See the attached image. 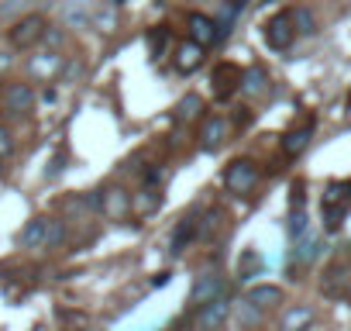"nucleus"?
Listing matches in <instances>:
<instances>
[{
	"mask_svg": "<svg viewBox=\"0 0 351 331\" xmlns=\"http://www.w3.org/2000/svg\"><path fill=\"white\" fill-rule=\"evenodd\" d=\"M165 45H169V28H165V25L152 28V32H148V56H152V59H162V56H165Z\"/></svg>",
	"mask_w": 351,
	"mask_h": 331,
	"instance_id": "20",
	"label": "nucleus"
},
{
	"mask_svg": "<svg viewBox=\"0 0 351 331\" xmlns=\"http://www.w3.org/2000/svg\"><path fill=\"white\" fill-rule=\"evenodd\" d=\"M224 135H228V121L224 117H207L204 128H200V145L204 148H217L224 141Z\"/></svg>",
	"mask_w": 351,
	"mask_h": 331,
	"instance_id": "15",
	"label": "nucleus"
},
{
	"mask_svg": "<svg viewBox=\"0 0 351 331\" xmlns=\"http://www.w3.org/2000/svg\"><path fill=\"white\" fill-rule=\"evenodd\" d=\"M93 21L100 25V32H110V28H114V8H107V11H100V14H97Z\"/></svg>",
	"mask_w": 351,
	"mask_h": 331,
	"instance_id": "31",
	"label": "nucleus"
},
{
	"mask_svg": "<svg viewBox=\"0 0 351 331\" xmlns=\"http://www.w3.org/2000/svg\"><path fill=\"white\" fill-rule=\"evenodd\" d=\"M348 107H351V97H348Z\"/></svg>",
	"mask_w": 351,
	"mask_h": 331,
	"instance_id": "35",
	"label": "nucleus"
},
{
	"mask_svg": "<svg viewBox=\"0 0 351 331\" xmlns=\"http://www.w3.org/2000/svg\"><path fill=\"white\" fill-rule=\"evenodd\" d=\"M217 297H224V276H221L217 269L200 273L197 283H193V290H190V304H193V307H204V304H210V300H217Z\"/></svg>",
	"mask_w": 351,
	"mask_h": 331,
	"instance_id": "5",
	"label": "nucleus"
},
{
	"mask_svg": "<svg viewBox=\"0 0 351 331\" xmlns=\"http://www.w3.org/2000/svg\"><path fill=\"white\" fill-rule=\"evenodd\" d=\"M0 173H4V166H0Z\"/></svg>",
	"mask_w": 351,
	"mask_h": 331,
	"instance_id": "36",
	"label": "nucleus"
},
{
	"mask_svg": "<svg viewBox=\"0 0 351 331\" xmlns=\"http://www.w3.org/2000/svg\"><path fill=\"white\" fill-rule=\"evenodd\" d=\"M293 25L300 28V35H313V32H317L313 14H310V11H303V8H300V11H293Z\"/></svg>",
	"mask_w": 351,
	"mask_h": 331,
	"instance_id": "24",
	"label": "nucleus"
},
{
	"mask_svg": "<svg viewBox=\"0 0 351 331\" xmlns=\"http://www.w3.org/2000/svg\"><path fill=\"white\" fill-rule=\"evenodd\" d=\"M310 138H313V117H306L300 128H289V131L282 135V152H286L289 159H296V155L306 152Z\"/></svg>",
	"mask_w": 351,
	"mask_h": 331,
	"instance_id": "7",
	"label": "nucleus"
},
{
	"mask_svg": "<svg viewBox=\"0 0 351 331\" xmlns=\"http://www.w3.org/2000/svg\"><path fill=\"white\" fill-rule=\"evenodd\" d=\"M241 76H245L241 66H234V62H217V66H214V76H210L214 100H231V97L241 90Z\"/></svg>",
	"mask_w": 351,
	"mask_h": 331,
	"instance_id": "3",
	"label": "nucleus"
},
{
	"mask_svg": "<svg viewBox=\"0 0 351 331\" xmlns=\"http://www.w3.org/2000/svg\"><path fill=\"white\" fill-rule=\"evenodd\" d=\"M45 28H49V25H45L42 14H25V18L14 21V28H11V45H14V49H32V45L42 42Z\"/></svg>",
	"mask_w": 351,
	"mask_h": 331,
	"instance_id": "4",
	"label": "nucleus"
},
{
	"mask_svg": "<svg viewBox=\"0 0 351 331\" xmlns=\"http://www.w3.org/2000/svg\"><path fill=\"white\" fill-rule=\"evenodd\" d=\"M303 204H306V187L303 183H293V190H289V211H303Z\"/></svg>",
	"mask_w": 351,
	"mask_h": 331,
	"instance_id": "29",
	"label": "nucleus"
},
{
	"mask_svg": "<svg viewBox=\"0 0 351 331\" xmlns=\"http://www.w3.org/2000/svg\"><path fill=\"white\" fill-rule=\"evenodd\" d=\"M59 66H62V56L59 52H45V56L32 59V73L35 76H52V73H59Z\"/></svg>",
	"mask_w": 351,
	"mask_h": 331,
	"instance_id": "19",
	"label": "nucleus"
},
{
	"mask_svg": "<svg viewBox=\"0 0 351 331\" xmlns=\"http://www.w3.org/2000/svg\"><path fill=\"white\" fill-rule=\"evenodd\" d=\"M169 279H172V273H155L152 276V286L158 290V286H169Z\"/></svg>",
	"mask_w": 351,
	"mask_h": 331,
	"instance_id": "34",
	"label": "nucleus"
},
{
	"mask_svg": "<svg viewBox=\"0 0 351 331\" xmlns=\"http://www.w3.org/2000/svg\"><path fill=\"white\" fill-rule=\"evenodd\" d=\"M11 152H14V138H11L8 128H0V159H8Z\"/></svg>",
	"mask_w": 351,
	"mask_h": 331,
	"instance_id": "30",
	"label": "nucleus"
},
{
	"mask_svg": "<svg viewBox=\"0 0 351 331\" xmlns=\"http://www.w3.org/2000/svg\"><path fill=\"white\" fill-rule=\"evenodd\" d=\"M262 269H265V259L255 249H245L241 259H238V276L241 279H252V276H262Z\"/></svg>",
	"mask_w": 351,
	"mask_h": 331,
	"instance_id": "18",
	"label": "nucleus"
},
{
	"mask_svg": "<svg viewBox=\"0 0 351 331\" xmlns=\"http://www.w3.org/2000/svg\"><path fill=\"white\" fill-rule=\"evenodd\" d=\"M200 111H204V100H200L197 93H190V97H183V100H180V117L193 121V117H200Z\"/></svg>",
	"mask_w": 351,
	"mask_h": 331,
	"instance_id": "23",
	"label": "nucleus"
},
{
	"mask_svg": "<svg viewBox=\"0 0 351 331\" xmlns=\"http://www.w3.org/2000/svg\"><path fill=\"white\" fill-rule=\"evenodd\" d=\"M245 304H248V307H255V310H265V307H276V304H282V290H279V286H272V283H262V286H252V290L245 293Z\"/></svg>",
	"mask_w": 351,
	"mask_h": 331,
	"instance_id": "10",
	"label": "nucleus"
},
{
	"mask_svg": "<svg viewBox=\"0 0 351 331\" xmlns=\"http://www.w3.org/2000/svg\"><path fill=\"white\" fill-rule=\"evenodd\" d=\"M200 66H204V45L183 42L180 49H176V69L180 73H197Z\"/></svg>",
	"mask_w": 351,
	"mask_h": 331,
	"instance_id": "12",
	"label": "nucleus"
},
{
	"mask_svg": "<svg viewBox=\"0 0 351 331\" xmlns=\"http://www.w3.org/2000/svg\"><path fill=\"white\" fill-rule=\"evenodd\" d=\"M228 314H231V304H228V297H217V300H210V304H204V307H200V317H197V324H200L204 331H217V328L228 321Z\"/></svg>",
	"mask_w": 351,
	"mask_h": 331,
	"instance_id": "9",
	"label": "nucleus"
},
{
	"mask_svg": "<svg viewBox=\"0 0 351 331\" xmlns=\"http://www.w3.org/2000/svg\"><path fill=\"white\" fill-rule=\"evenodd\" d=\"M66 238V225L62 221H49V235H45V249H56Z\"/></svg>",
	"mask_w": 351,
	"mask_h": 331,
	"instance_id": "28",
	"label": "nucleus"
},
{
	"mask_svg": "<svg viewBox=\"0 0 351 331\" xmlns=\"http://www.w3.org/2000/svg\"><path fill=\"white\" fill-rule=\"evenodd\" d=\"M197 235H200V231H197V218H183L180 225H176V231H172L169 252H172V255H180V252H183V249L197 238Z\"/></svg>",
	"mask_w": 351,
	"mask_h": 331,
	"instance_id": "13",
	"label": "nucleus"
},
{
	"mask_svg": "<svg viewBox=\"0 0 351 331\" xmlns=\"http://www.w3.org/2000/svg\"><path fill=\"white\" fill-rule=\"evenodd\" d=\"M186 32H190V42H197V45H217L221 38H217V25H214V18H207V14H190L186 18Z\"/></svg>",
	"mask_w": 351,
	"mask_h": 331,
	"instance_id": "6",
	"label": "nucleus"
},
{
	"mask_svg": "<svg viewBox=\"0 0 351 331\" xmlns=\"http://www.w3.org/2000/svg\"><path fill=\"white\" fill-rule=\"evenodd\" d=\"M265 87H269V73L262 66L245 69V76H241V93L245 97H258V93H265Z\"/></svg>",
	"mask_w": 351,
	"mask_h": 331,
	"instance_id": "16",
	"label": "nucleus"
},
{
	"mask_svg": "<svg viewBox=\"0 0 351 331\" xmlns=\"http://www.w3.org/2000/svg\"><path fill=\"white\" fill-rule=\"evenodd\" d=\"M306 235V211H293L289 214V238H303Z\"/></svg>",
	"mask_w": 351,
	"mask_h": 331,
	"instance_id": "25",
	"label": "nucleus"
},
{
	"mask_svg": "<svg viewBox=\"0 0 351 331\" xmlns=\"http://www.w3.org/2000/svg\"><path fill=\"white\" fill-rule=\"evenodd\" d=\"M224 187L231 190V194H252L255 187H258V166L252 162V159H234L228 170H224Z\"/></svg>",
	"mask_w": 351,
	"mask_h": 331,
	"instance_id": "2",
	"label": "nucleus"
},
{
	"mask_svg": "<svg viewBox=\"0 0 351 331\" xmlns=\"http://www.w3.org/2000/svg\"><path fill=\"white\" fill-rule=\"evenodd\" d=\"M45 235H49V218L28 221L21 231V249H45Z\"/></svg>",
	"mask_w": 351,
	"mask_h": 331,
	"instance_id": "14",
	"label": "nucleus"
},
{
	"mask_svg": "<svg viewBox=\"0 0 351 331\" xmlns=\"http://www.w3.org/2000/svg\"><path fill=\"white\" fill-rule=\"evenodd\" d=\"M104 207H107L110 214H124V207H131V201L124 197V190H114L110 201H104Z\"/></svg>",
	"mask_w": 351,
	"mask_h": 331,
	"instance_id": "26",
	"label": "nucleus"
},
{
	"mask_svg": "<svg viewBox=\"0 0 351 331\" xmlns=\"http://www.w3.org/2000/svg\"><path fill=\"white\" fill-rule=\"evenodd\" d=\"M62 18H66V25H86L93 14H90V8L80 0V4H69V8H66V14H62Z\"/></svg>",
	"mask_w": 351,
	"mask_h": 331,
	"instance_id": "22",
	"label": "nucleus"
},
{
	"mask_svg": "<svg viewBox=\"0 0 351 331\" xmlns=\"http://www.w3.org/2000/svg\"><path fill=\"white\" fill-rule=\"evenodd\" d=\"M158 201H162V197H158V194L148 187V190H141V194L134 197V204H131V207H134L138 214H152V211L158 207Z\"/></svg>",
	"mask_w": 351,
	"mask_h": 331,
	"instance_id": "21",
	"label": "nucleus"
},
{
	"mask_svg": "<svg viewBox=\"0 0 351 331\" xmlns=\"http://www.w3.org/2000/svg\"><path fill=\"white\" fill-rule=\"evenodd\" d=\"M262 38H265V45H269V49L286 52V49L293 45V38H296L293 11H279V14H272V18L265 21V28H262Z\"/></svg>",
	"mask_w": 351,
	"mask_h": 331,
	"instance_id": "1",
	"label": "nucleus"
},
{
	"mask_svg": "<svg viewBox=\"0 0 351 331\" xmlns=\"http://www.w3.org/2000/svg\"><path fill=\"white\" fill-rule=\"evenodd\" d=\"M4 107H8L11 114H28V111L35 107V90H32L28 83H11V87L4 90Z\"/></svg>",
	"mask_w": 351,
	"mask_h": 331,
	"instance_id": "8",
	"label": "nucleus"
},
{
	"mask_svg": "<svg viewBox=\"0 0 351 331\" xmlns=\"http://www.w3.org/2000/svg\"><path fill=\"white\" fill-rule=\"evenodd\" d=\"M62 38H66V35H62L59 28H45V35H42V42H45V45H52V49H59V45H62Z\"/></svg>",
	"mask_w": 351,
	"mask_h": 331,
	"instance_id": "32",
	"label": "nucleus"
},
{
	"mask_svg": "<svg viewBox=\"0 0 351 331\" xmlns=\"http://www.w3.org/2000/svg\"><path fill=\"white\" fill-rule=\"evenodd\" d=\"M25 4H32V0H4V4H0V14H14V11H21Z\"/></svg>",
	"mask_w": 351,
	"mask_h": 331,
	"instance_id": "33",
	"label": "nucleus"
},
{
	"mask_svg": "<svg viewBox=\"0 0 351 331\" xmlns=\"http://www.w3.org/2000/svg\"><path fill=\"white\" fill-rule=\"evenodd\" d=\"M221 218H224L221 211H207V218H204V225L197 221V231H200V235H214V231L221 228Z\"/></svg>",
	"mask_w": 351,
	"mask_h": 331,
	"instance_id": "27",
	"label": "nucleus"
},
{
	"mask_svg": "<svg viewBox=\"0 0 351 331\" xmlns=\"http://www.w3.org/2000/svg\"><path fill=\"white\" fill-rule=\"evenodd\" d=\"M313 307H306V304H296V307H289L286 314H282V321H279V331H310V324H313Z\"/></svg>",
	"mask_w": 351,
	"mask_h": 331,
	"instance_id": "11",
	"label": "nucleus"
},
{
	"mask_svg": "<svg viewBox=\"0 0 351 331\" xmlns=\"http://www.w3.org/2000/svg\"><path fill=\"white\" fill-rule=\"evenodd\" d=\"M317 249H320L317 235H303V238H296V245H293V255H289V262H293V266H306V262H313Z\"/></svg>",
	"mask_w": 351,
	"mask_h": 331,
	"instance_id": "17",
	"label": "nucleus"
}]
</instances>
